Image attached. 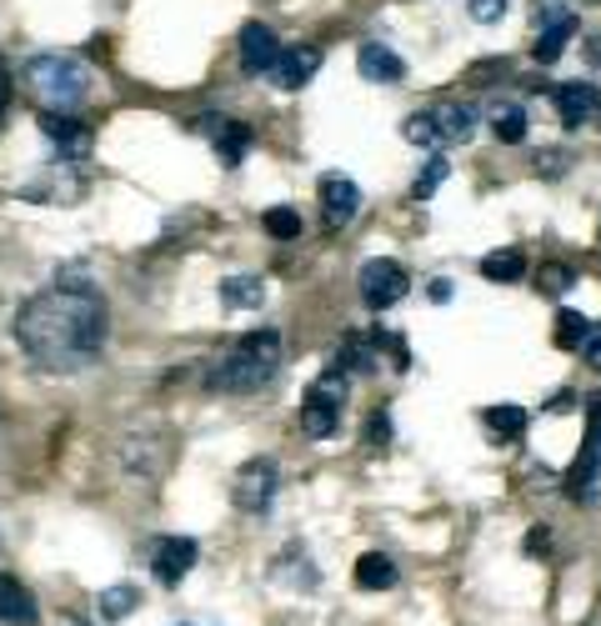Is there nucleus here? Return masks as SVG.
<instances>
[{
	"label": "nucleus",
	"instance_id": "nucleus-1",
	"mask_svg": "<svg viewBox=\"0 0 601 626\" xmlns=\"http://www.w3.org/2000/svg\"><path fill=\"white\" fill-rule=\"evenodd\" d=\"M106 301L91 281H60L31 295L15 316V341L46 371H81L106 346Z\"/></svg>",
	"mask_w": 601,
	"mask_h": 626
},
{
	"label": "nucleus",
	"instance_id": "nucleus-2",
	"mask_svg": "<svg viewBox=\"0 0 601 626\" xmlns=\"http://www.w3.org/2000/svg\"><path fill=\"white\" fill-rule=\"evenodd\" d=\"M281 371V336L276 332H246L231 351L211 367V386L216 391H261L266 381Z\"/></svg>",
	"mask_w": 601,
	"mask_h": 626
},
{
	"label": "nucleus",
	"instance_id": "nucleus-3",
	"mask_svg": "<svg viewBox=\"0 0 601 626\" xmlns=\"http://www.w3.org/2000/svg\"><path fill=\"white\" fill-rule=\"evenodd\" d=\"M25 85L46 101L50 111H71L91 95V66L81 56H60V50H46V56L25 60Z\"/></svg>",
	"mask_w": 601,
	"mask_h": 626
},
{
	"label": "nucleus",
	"instance_id": "nucleus-4",
	"mask_svg": "<svg viewBox=\"0 0 601 626\" xmlns=\"http://www.w3.org/2000/svg\"><path fill=\"white\" fill-rule=\"evenodd\" d=\"M406 291H412V276H406L401 260L377 256V260H366V266H361V301L371 311H391Z\"/></svg>",
	"mask_w": 601,
	"mask_h": 626
},
{
	"label": "nucleus",
	"instance_id": "nucleus-5",
	"mask_svg": "<svg viewBox=\"0 0 601 626\" xmlns=\"http://www.w3.org/2000/svg\"><path fill=\"white\" fill-rule=\"evenodd\" d=\"M276 497V461L271 456H256L241 466L236 476V507L241 511H266Z\"/></svg>",
	"mask_w": 601,
	"mask_h": 626
},
{
	"label": "nucleus",
	"instance_id": "nucleus-6",
	"mask_svg": "<svg viewBox=\"0 0 601 626\" xmlns=\"http://www.w3.org/2000/svg\"><path fill=\"white\" fill-rule=\"evenodd\" d=\"M276 60H281V40H276L271 25H241V71L246 76H271Z\"/></svg>",
	"mask_w": 601,
	"mask_h": 626
},
{
	"label": "nucleus",
	"instance_id": "nucleus-7",
	"mask_svg": "<svg viewBox=\"0 0 601 626\" xmlns=\"http://www.w3.org/2000/svg\"><path fill=\"white\" fill-rule=\"evenodd\" d=\"M206 136H211V146H216V155H221V166H241L246 161V151H251V126H241V120H231V116H200L196 120Z\"/></svg>",
	"mask_w": 601,
	"mask_h": 626
},
{
	"label": "nucleus",
	"instance_id": "nucleus-8",
	"mask_svg": "<svg viewBox=\"0 0 601 626\" xmlns=\"http://www.w3.org/2000/svg\"><path fill=\"white\" fill-rule=\"evenodd\" d=\"M556 111H562L566 130H581L587 120H597V111H601L597 81H566V85H556Z\"/></svg>",
	"mask_w": 601,
	"mask_h": 626
},
{
	"label": "nucleus",
	"instance_id": "nucleus-9",
	"mask_svg": "<svg viewBox=\"0 0 601 626\" xmlns=\"http://www.w3.org/2000/svg\"><path fill=\"white\" fill-rule=\"evenodd\" d=\"M196 556H200V546L190 536H161L155 542V581L161 587H181V577L196 567Z\"/></svg>",
	"mask_w": 601,
	"mask_h": 626
},
{
	"label": "nucleus",
	"instance_id": "nucleus-10",
	"mask_svg": "<svg viewBox=\"0 0 601 626\" xmlns=\"http://www.w3.org/2000/svg\"><path fill=\"white\" fill-rule=\"evenodd\" d=\"M41 130H46L50 141L60 146V161H85V151H91V126L76 116H60V111H46L41 116Z\"/></svg>",
	"mask_w": 601,
	"mask_h": 626
},
{
	"label": "nucleus",
	"instance_id": "nucleus-11",
	"mask_svg": "<svg viewBox=\"0 0 601 626\" xmlns=\"http://www.w3.org/2000/svg\"><path fill=\"white\" fill-rule=\"evenodd\" d=\"M321 206H326V221L331 225H346L356 221V211H361V186H356L351 176H321Z\"/></svg>",
	"mask_w": 601,
	"mask_h": 626
},
{
	"label": "nucleus",
	"instance_id": "nucleus-12",
	"mask_svg": "<svg viewBox=\"0 0 601 626\" xmlns=\"http://www.w3.org/2000/svg\"><path fill=\"white\" fill-rule=\"evenodd\" d=\"M356 71H361V81L396 85V81H406V60H401L396 50H386L381 40H366V46L356 50Z\"/></svg>",
	"mask_w": 601,
	"mask_h": 626
},
{
	"label": "nucleus",
	"instance_id": "nucleus-13",
	"mask_svg": "<svg viewBox=\"0 0 601 626\" xmlns=\"http://www.w3.org/2000/svg\"><path fill=\"white\" fill-rule=\"evenodd\" d=\"M316 71H321V50L316 46H291V50H281L271 81L281 85V91H301V85H307Z\"/></svg>",
	"mask_w": 601,
	"mask_h": 626
},
{
	"label": "nucleus",
	"instance_id": "nucleus-14",
	"mask_svg": "<svg viewBox=\"0 0 601 626\" xmlns=\"http://www.w3.org/2000/svg\"><path fill=\"white\" fill-rule=\"evenodd\" d=\"M0 622H11V626H36L41 622L36 596H31L11 571H0Z\"/></svg>",
	"mask_w": 601,
	"mask_h": 626
},
{
	"label": "nucleus",
	"instance_id": "nucleus-15",
	"mask_svg": "<svg viewBox=\"0 0 601 626\" xmlns=\"http://www.w3.org/2000/svg\"><path fill=\"white\" fill-rule=\"evenodd\" d=\"M336 426H342V406L321 402V396L307 391V402H301V431H307L311 441H326V437H336Z\"/></svg>",
	"mask_w": 601,
	"mask_h": 626
},
{
	"label": "nucleus",
	"instance_id": "nucleus-16",
	"mask_svg": "<svg viewBox=\"0 0 601 626\" xmlns=\"http://www.w3.org/2000/svg\"><path fill=\"white\" fill-rule=\"evenodd\" d=\"M356 587H361V591L396 587V561H391L386 552H366L361 561H356Z\"/></svg>",
	"mask_w": 601,
	"mask_h": 626
},
{
	"label": "nucleus",
	"instance_id": "nucleus-17",
	"mask_svg": "<svg viewBox=\"0 0 601 626\" xmlns=\"http://www.w3.org/2000/svg\"><path fill=\"white\" fill-rule=\"evenodd\" d=\"M577 36V21L571 15H562L556 25H546L542 36H536V46H531V56H536V66H552V60H562V50H566V40Z\"/></svg>",
	"mask_w": 601,
	"mask_h": 626
},
{
	"label": "nucleus",
	"instance_id": "nucleus-18",
	"mask_svg": "<svg viewBox=\"0 0 601 626\" xmlns=\"http://www.w3.org/2000/svg\"><path fill=\"white\" fill-rule=\"evenodd\" d=\"M482 276H486V281H496V286L521 281V276H527V256H521L517 246L492 251V256H482Z\"/></svg>",
	"mask_w": 601,
	"mask_h": 626
},
{
	"label": "nucleus",
	"instance_id": "nucleus-19",
	"mask_svg": "<svg viewBox=\"0 0 601 626\" xmlns=\"http://www.w3.org/2000/svg\"><path fill=\"white\" fill-rule=\"evenodd\" d=\"M401 136L412 146H431L437 151L441 141H447V130H441V120H437V111H416V116H406V126H401Z\"/></svg>",
	"mask_w": 601,
	"mask_h": 626
},
{
	"label": "nucleus",
	"instance_id": "nucleus-20",
	"mask_svg": "<svg viewBox=\"0 0 601 626\" xmlns=\"http://www.w3.org/2000/svg\"><path fill=\"white\" fill-rule=\"evenodd\" d=\"M486 426H492L501 441H521L527 437V411H521V406H486Z\"/></svg>",
	"mask_w": 601,
	"mask_h": 626
},
{
	"label": "nucleus",
	"instance_id": "nucleus-21",
	"mask_svg": "<svg viewBox=\"0 0 601 626\" xmlns=\"http://www.w3.org/2000/svg\"><path fill=\"white\" fill-rule=\"evenodd\" d=\"M492 136L501 146H521V141H527V111H521V106H501L492 116Z\"/></svg>",
	"mask_w": 601,
	"mask_h": 626
},
{
	"label": "nucleus",
	"instance_id": "nucleus-22",
	"mask_svg": "<svg viewBox=\"0 0 601 626\" xmlns=\"http://www.w3.org/2000/svg\"><path fill=\"white\" fill-rule=\"evenodd\" d=\"M221 301L226 306H261V301H266V286H261L256 276H231V281H221Z\"/></svg>",
	"mask_w": 601,
	"mask_h": 626
},
{
	"label": "nucleus",
	"instance_id": "nucleus-23",
	"mask_svg": "<svg viewBox=\"0 0 601 626\" xmlns=\"http://www.w3.org/2000/svg\"><path fill=\"white\" fill-rule=\"evenodd\" d=\"M587 332H591V321L581 316V311H562V316H556V332H552V341L562 346V351H581V341H587Z\"/></svg>",
	"mask_w": 601,
	"mask_h": 626
},
{
	"label": "nucleus",
	"instance_id": "nucleus-24",
	"mask_svg": "<svg viewBox=\"0 0 601 626\" xmlns=\"http://www.w3.org/2000/svg\"><path fill=\"white\" fill-rule=\"evenodd\" d=\"M437 120H441V130H447V141H472L476 136V111L472 106H441Z\"/></svg>",
	"mask_w": 601,
	"mask_h": 626
},
{
	"label": "nucleus",
	"instance_id": "nucleus-25",
	"mask_svg": "<svg viewBox=\"0 0 601 626\" xmlns=\"http://www.w3.org/2000/svg\"><path fill=\"white\" fill-rule=\"evenodd\" d=\"M336 367L342 371H371L377 367V346L366 341V336H346V346L336 351Z\"/></svg>",
	"mask_w": 601,
	"mask_h": 626
},
{
	"label": "nucleus",
	"instance_id": "nucleus-26",
	"mask_svg": "<svg viewBox=\"0 0 601 626\" xmlns=\"http://www.w3.org/2000/svg\"><path fill=\"white\" fill-rule=\"evenodd\" d=\"M136 602H141V591L136 587H106L101 596H95V606H101V616H111V622H120V616L136 612Z\"/></svg>",
	"mask_w": 601,
	"mask_h": 626
},
{
	"label": "nucleus",
	"instance_id": "nucleus-27",
	"mask_svg": "<svg viewBox=\"0 0 601 626\" xmlns=\"http://www.w3.org/2000/svg\"><path fill=\"white\" fill-rule=\"evenodd\" d=\"M571 286H577V271H571L566 260H546L542 271H536V291L542 295H566Z\"/></svg>",
	"mask_w": 601,
	"mask_h": 626
},
{
	"label": "nucleus",
	"instance_id": "nucleus-28",
	"mask_svg": "<svg viewBox=\"0 0 601 626\" xmlns=\"http://www.w3.org/2000/svg\"><path fill=\"white\" fill-rule=\"evenodd\" d=\"M261 225H266L276 241H301V211H291V206H271V211L261 216Z\"/></svg>",
	"mask_w": 601,
	"mask_h": 626
},
{
	"label": "nucleus",
	"instance_id": "nucleus-29",
	"mask_svg": "<svg viewBox=\"0 0 601 626\" xmlns=\"http://www.w3.org/2000/svg\"><path fill=\"white\" fill-rule=\"evenodd\" d=\"M451 176V161H447V155H431V161H426V171H421V176H416V186H412V196H416V201H426V196H431V190H437L441 186V181H447Z\"/></svg>",
	"mask_w": 601,
	"mask_h": 626
},
{
	"label": "nucleus",
	"instance_id": "nucleus-30",
	"mask_svg": "<svg viewBox=\"0 0 601 626\" xmlns=\"http://www.w3.org/2000/svg\"><path fill=\"white\" fill-rule=\"evenodd\" d=\"M496 76H511V60H507V56L476 60L472 71H466V81H472V85H496Z\"/></svg>",
	"mask_w": 601,
	"mask_h": 626
},
{
	"label": "nucleus",
	"instance_id": "nucleus-31",
	"mask_svg": "<svg viewBox=\"0 0 601 626\" xmlns=\"http://www.w3.org/2000/svg\"><path fill=\"white\" fill-rule=\"evenodd\" d=\"M466 11H472V21H482V25H496V21H501V15H507V0H472V5H466Z\"/></svg>",
	"mask_w": 601,
	"mask_h": 626
},
{
	"label": "nucleus",
	"instance_id": "nucleus-32",
	"mask_svg": "<svg viewBox=\"0 0 601 626\" xmlns=\"http://www.w3.org/2000/svg\"><path fill=\"white\" fill-rule=\"evenodd\" d=\"M581 361H587L591 371H601V321H591L587 341H581Z\"/></svg>",
	"mask_w": 601,
	"mask_h": 626
},
{
	"label": "nucleus",
	"instance_id": "nucleus-33",
	"mask_svg": "<svg viewBox=\"0 0 601 626\" xmlns=\"http://www.w3.org/2000/svg\"><path fill=\"white\" fill-rule=\"evenodd\" d=\"M366 441H371V447H386V441H391V421L381 411L366 421Z\"/></svg>",
	"mask_w": 601,
	"mask_h": 626
},
{
	"label": "nucleus",
	"instance_id": "nucleus-34",
	"mask_svg": "<svg viewBox=\"0 0 601 626\" xmlns=\"http://www.w3.org/2000/svg\"><path fill=\"white\" fill-rule=\"evenodd\" d=\"M536 171H542V176H562V171H566V151H542V155H536Z\"/></svg>",
	"mask_w": 601,
	"mask_h": 626
},
{
	"label": "nucleus",
	"instance_id": "nucleus-35",
	"mask_svg": "<svg viewBox=\"0 0 601 626\" xmlns=\"http://www.w3.org/2000/svg\"><path fill=\"white\" fill-rule=\"evenodd\" d=\"M11 106V71H5V60H0V116Z\"/></svg>",
	"mask_w": 601,
	"mask_h": 626
},
{
	"label": "nucleus",
	"instance_id": "nucleus-36",
	"mask_svg": "<svg viewBox=\"0 0 601 626\" xmlns=\"http://www.w3.org/2000/svg\"><path fill=\"white\" fill-rule=\"evenodd\" d=\"M431 301H451V281H431Z\"/></svg>",
	"mask_w": 601,
	"mask_h": 626
},
{
	"label": "nucleus",
	"instance_id": "nucleus-37",
	"mask_svg": "<svg viewBox=\"0 0 601 626\" xmlns=\"http://www.w3.org/2000/svg\"><path fill=\"white\" fill-rule=\"evenodd\" d=\"M527 552H546V532H531L527 536Z\"/></svg>",
	"mask_w": 601,
	"mask_h": 626
}]
</instances>
